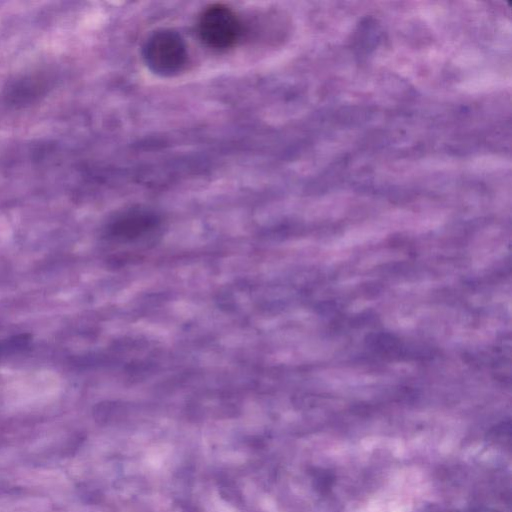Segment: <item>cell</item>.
Instances as JSON below:
<instances>
[{"mask_svg":"<svg viewBox=\"0 0 512 512\" xmlns=\"http://www.w3.org/2000/svg\"><path fill=\"white\" fill-rule=\"evenodd\" d=\"M143 56L151 70L164 76L178 74L188 61L184 40L177 32L168 29L156 31L148 38Z\"/></svg>","mask_w":512,"mask_h":512,"instance_id":"cell-1","label":"cell"},{"mask_svg":"<svg viewBox=\"0 0 512 512\" xmlns=\"http://www.w3.org/2000/svg\"><path fill=\"white\" fill-rule=\"evenodd\" d=\"M201 40L210 48L226 50L238 41L241 23L235 12L223 4H212L203 10L198 21Z\"/></svg>","mask_w":512,"mask_h":512,"instance_id":"cell-2","label":"cell"},{"mask_svg":"<svg viewBox=\"0 0 512 512\" xmlns=\"http://www.w3.org/2000/svg\"><path fill=\"white\" fill-rule=\"evenodd\" d=\"M156 222V217L147 211L129 210L115 221L112 228L113 234L131 240L153 229Z\"/></svg>","mask_w":512,"mask_h":512,"instance_id":"cell-3","label":"cell"}]
</instances>
